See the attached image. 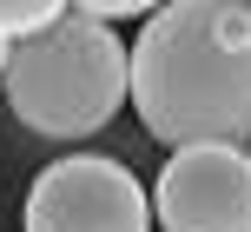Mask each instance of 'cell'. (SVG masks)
Listing matches in <instances>:
<instances>
[{
  "instance_id": "obj_1",
  "label": "cell",
  "mask_w": 251,
  "mask_h": 232,
  "mask_svg": "<svg viewBox=\"0 0 251 232\" xmlns=\"http://www.w3.org/2000/svg\"><path fill=\"white\" fill-rule=\"evenodd\" d=\"M132 106L146 133L172 153L192 146H251V53L218 47L212 7L146 13L132 40Z\"/></svg>"
},
{
  "instance_id": "obj_2",
  "label": "cell",
  "mask_w": 251,
  "mask_h": 232,
  "mask_svg": "<svg viewBox=\"0 0 251 232\" xmlns=\"http://www.w3.org/2000/svg\"><path fill=\"white\" fill-rule=\"evenodd\" d=\"M132 100V47L113 27L66 7L60 27L13 47L7 60V106L26 133L47 140H86Z\"/></svg>"
},
{
  "instance_id": "obj_3",
  "label": "cell",
  "mask_w": 251,
  "mask_h": 232,
  "mask_svg": "<svg viewBox=\"0 0 251 232\" xmlns=\"http://www.w3.org/2000/svg\"><path fill=\"white\" fill-rule=\"evenodd\" d=\"M152 193L106 153H73L26 186V232H152Z\"/></svg>"
},
{
  "instance_id": "obj_4",
  "label": "cell",
  "mask_w": 251,
  "mask_h": 232,
  "mask_svg": "<svg viewBox=\"0 0 251 232\" xmlns=\"http://www.w3.org/2000/svg\"><path fill=\"white\" fill-rule=\"evenodd\" d=\"M152 219L165 232H251V153L238 146L172 153L152 186Z\"/></svg>"
},
{
  "instance_id": "obj_5",
  "label": "cell",
  "mask_w": 251,
  "mask_h": 232,
  "mask_svg": "<svg viewBox=\"0 0 251 232\" xmlns=\"http://www.w3.org/2000/svg\"><path fill=\"white\" fill-rule=\"evenodd\" d=\"M60 20H66V7H47V0H0V40L7 47H26Z\"/></svg>"
},
{
  "instance_id": "obj_6",
  "label": "cell",
  "mask_w": 251,
  "mask_h": 232,
  "mask_svg": "<svg viewBox=\"0 0 251 232\" xmlns=\"http://www.w3.org/2000/svg\"><path fill=\"white\" fill-rule=\"evenodd\" d=\"M212 33H218V47L251 53V7H212Z\"/></svg>"
},
{
  "instance_id": "obj_7",
  "label": "cell",
  "mask_w": 251,
  "mask_h": 232,
  "mask_svg": "<svg viewBox=\"0 0 251 232\" xmlns=\"http://www.w3.org/2000/svg\"><path fill=\"white\" fill-rule=\"evenodd\" d=\"M7 60H13V47H7V40H0V80H7Z\"/></svg>"
}]
</instances>
